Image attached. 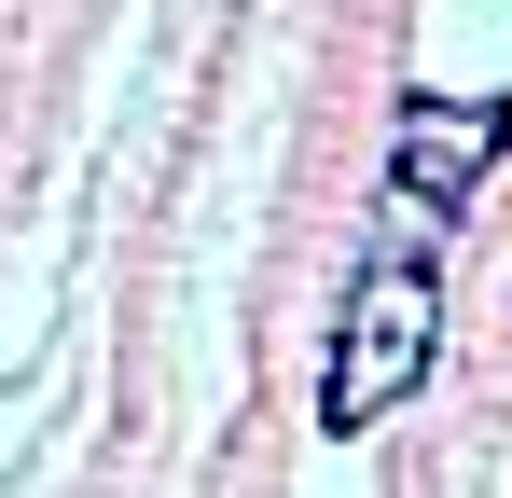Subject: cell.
<instances>
[{"mask_svg": "<svg viewBox=\"0 0 512 498\" xmlns=\"http://www.w3.org/2000/svg\"><path fill=\"white\" fill-rule=\"evenodd\" d=\"M512 153V97H402V139H388V208H416V222H443L457 236V208L499 180Z\"/></svg>", "mask_w": 512, "mask_h": 498, "instance_id": "obj_2", "label": "cell"}, {"mask_svg": "<svg viewBox=\"0 0 512 498\" xmlns=\"http://www.w3.org/2000/svg\"><path fill=\"white\" fill-rule=\"evenodd\" d=\"M429 360H443V222L416 208H388L374 249L346 263L333 291V360H319V429L360 443L374 415H402L429 388Z\"/></svg>", "mask_w": 512, "mask_h": 498, "instance_id": "obj_1", "label": "cell"}]
</instances>
